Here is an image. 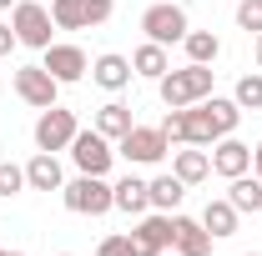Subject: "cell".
I'll use <instances>...</instances> for the list:
<instances>
[{
	"label": "cell",
	"instance_id": "cell-31",
	"mask_svg": "<svg viewBox=\"0 0 262 256\" xmlns=\"http://www.w3.org/2000/svg\"><path fill=\"white\" fill-rule=\"evenodd\" d=\"M252 176H262V141L252 146Z\"/></svg>",
	"mask_w": 262,
	"mask_h": 256
},
{
	"label": "cell",
	"instance_id": "cell-34",
	"mask_svg": "<svg viewBox=\"0 0 262 256\" xmlns=\"http://www.w3.org/2000/svg\"><path fill=\"white\" fill-rule=\"evenodd\" d=\"M0 256H26V251H0Z\"/></svg>",
	"mask_w": 262,
	"mask_h": 256
},
{
	"label": "cell",
	"instance_id": "cell-32",
	"mask_svg": "<svg viewBox=\"0 0 262 256\" xmlns=\"http://www.w3.org/2000/svg\"><path fill=\"white\" fill-rule=\"evenodd\" d=\"M257 70H262V35H257Z\"/></svg>",
	"mask_w": 262,
	"mask_h": 256
},
{
	"label": "cell",
	"instance_id": "cell-6",
	"mask_svg": "<svg viewBox=\"0 0 262 256\" xmlns=\"http://www.w3.org/2000/svg\"><path fill=\"white\" fill-rule=\"evenodd\" d=\"M116 156H126L131 166H162L171 156V141H166L162 126H131L121 141H116Z\"/></svg>",
	"mask_w": 262,
	"mask_h": 256
},
{
	"label": "cell",
	"instance_id": "cell-33",
	"mask_svg": "<svg viewBox=\"0 0 262 256\" xmlns=\"http://www.w3.org/2000/svg\"><path fill=\"white\" fill-rule=\"evenodd\" d=\"M0 10H15V0H0Z\"/></svg>",
	"mask_w": 262,
	"mask_h": 256
},
{
	"label": "cell",
	"instance_id": "cell-17",
	"mask_svg": "<svg viewBox=\"0 0 262 256\" xmlns=\"http://www.w3.org/2000/svg\"><path fill=\"white\" fill-rule=\"evenodd\" d=\"M26 186L31 191H61L66 186V171H61V161H56V151H35L26 161Z\"/></svg>",
	"mask_w": 262,
	"mask_h": 256
},
{
	"label": "cell",
	"instance_id": "cell-24",
	"mask_svg": "<svg viewBox=\"0 0 262 256\" xmlns=\"http://www.w3.org/2000/svg\"><path fill=\"white\" fill-rule=\"evenodd\" d=\"M182 50H187V61L212 65L217 56H222V40H217L212 31H187V35H182Z\"/></svg>",
	"mask_w": 262,
	"mask_h": 256
},
{
	"label": "cell",
	"instance_id": "cell-16",
	"mask_svg": "<svg viewBox=\"0 0 262 256\" xmlns=\"http://www.w3.org/2000/svg\"><path fill=\"white\" fill-rule=\"evenodd\" d=\"M171 221H177V241H171L177 256H212V231L196 221V216H182V211H177Z\"/></svg>",
	"mask_w": 262,
	"mask_h": 256
},
{
	"label": "cell",
	"instance_id": "cell-14",
	"mask_svg": "<svg viewBox=\"0 0 262 256\" xmlns=\"http://www.w3.org/2000/svg\"><path fill=\"white\" fill-rule=\"evenodd\" d=\"M131 75H136V70H131V56L106 50V56H96V61H91V81H96L101 91H111V96H116V91H126Z\"/></svg>",
	"mask_w": 262,
	"mask_h": 256
},
{
	"label": "cell",
	"instance_id": "cell-26",
	"mask_svg": "<svg viewBox=\"0 0 262 256\" xmlns=\"http://www.w3.org/2000/svg\"><path fill=\"white\" fill-rule=\"evenodd\" d=\"M26 191V166H15V161H0V196L10 201V196Z\"/></svg>",
	"mask_w": 262,
	"mask_h": 256
},
{
	"label": "cell",
	"instance_id": "cell-27",
	"mask_svg": "<svg viewBox=\"0 0 262 256\" xmlns=\"http://www.w3.org/2000/svg\"><path fill=\"white\" fill-rule=\"evenodd\" d=\"M237 31L262 35V0H242V5H237Z\"/></svg>",
	"mask_w": 262,
	"mask_h": 256
},
{
	"label": "cell",
	"instance_id": "cell-15",
	"mask_svg": "<svg viewBox=\"0 0 262 256\" xmlns=\"http://www.w3.org/2000/svg\"><path fill=\"white\" fill-rule=\"evenodd\" d=\"M111 206H116L121 216H146V211H151V191H146V181H141V176H121V181H111Z\"/></svg>",
	"mask_w": 262,
	"mask_h": 256
},
{
	"label": "cell",
	"instance_id": "cell-35",
	"mask_svg": "<svg viewBox=\"0 0 262 256\" xmlns=\"http://www.w3.org/2000/svg\"><path fill=\"white\" fill-rule=\"evenodd\" d=\"M242 256H262V251H242Z\"/></svg>",
	"mask_w": 262,
	"mask_h": 256
},
{
	"label": "cell",
	"instance_id": "cell-21",
	"mask_svg": "<svg viewBox=\"0 0 262 256\" xmlns=\"http://www.w3.org/2000/svg\"><path fill=\"white\" fill-rule=\"evenodd\" d=\"M146 191H151V211L177 216V206H182V196H187V181H177L171 171H162V176H151V181H146Z\"/></svg>",
	"mask_w": 262,
	"mask_h": 256
},
{
	"label": "cell",
	"instance_id": "cell-19",
	"mask_svg": "<svg viewBox=\"0 0 262 256\" xmlns=\"http://www.w3.org/2000/svg\"><path fill=\"white\" fill-rule=\"evenodd\" d=\"M131 70H136V75H146V81H162L166 70H171L166 45H157V40H141V45L131 50Z\"/></svg>",
	"mask_w": 262,
	"mask_h": 256
},
{
	"label": "cell",
	"instance_id": "cell-10",
	"mask_svg": "<svg viewBox=\"0 0 262 256\" xmlns=\"http://www.w3.org/2000/svg\"><path fill=\"white\" fill-rule=\"evenodd\" d=\"M141 31H146V40H157V45H182V35L192 31V25H187V10L182 5L162 0V5H146Z\"/></svg>",
	"mask_w": 262,
	"mask_h": 256
},
{
	"label": "cell",
	"instance_id": "cell-29",
	"mask_svg": "<svg viewBox=\"0 0 262 256\" xmlns=\"http://www.w3.org/2000/svg\"><path fill=\"white\" fill-rule=\"evenodd\" d=\"M96 256H131V236H121V231H116V236H106V241L96 246Z\"/></svg>",
	"mask_w": 262,
	"mask_h": 256
},
{
	"label": "cell",
	"instance_id": "cell-28",
	"mask_svg": "<svg viewBox=\"0 0 262 256\" xmlns=\"http://www.w3.org/2000/svg\"><path fill=\"white\" fill-rule=\"evenodd\" d=\"M162 131H166V141L182 146V141H187V116H182V111H166V116H162Z\"/></svg>",
	"mask_w": 262,
	"mask_h": 256
},
{
	"label": "cell",
	"instance_id": "cell-9",
	"mask_svg": "<svg viewBox=\"0 0 262 256\" xmlns=\"http://www.w3.org/2000/svg\"><path fill=\"white\" fill-rule=\"evenodd\" d=\"M71 161H76L81 176H106L111 161H116V141H106L96 126H91V131H76V141H71Z\"/></svg>",
	"mask_w": 262,
	"mask_h": 256
},
{
	"label": "cell",
	"instance_id": "cell-13",
	"mask_svg": "<svg viewBox=\"0 0 262 256\" xmlns=\"http://www.w3.org/2000/svg\"><path fill=\"white\" fill-rule=\"evenodd\" d=\"M212 171L217 176H247L252 171V146L247 141H237V136H222V141H212Z\"/></svg>",
	"mask_w": 262,
	"mask_h": 256
},
{
	"label": "cell",
	"instance_id": "cell-20",
	"mask_svg": "<svg viewBox=\"0 0 262 256\" xmlns=\"http://www.w3.org/2000/svg\"><path fill=\"white\" fill-rule=\"evenodd\" d=\"M237 216H242V211L232 206L227 196H217V201H207V206H202V216H196V221L212 231V241H222V236H232V231H237Z\"/></svg>",
	"mask_w": 262,
	"mask_h": 256
},
{
	"label": "cell",
	"instance_id": "cell-8",
	"mask_svg": "<svg viewBox=\"0 0 262 256\" xmlns=\"http://www.w3.org/2000/svg\"><path fill=\"white\" fill-rule=\"evenodd\" d=\"M76 111H66L61 100L56 106H46L40 116H35V151H71V141H76Z\"/></svg>",
	"mask_w": 262,
	"mask_h": 256
},
{
	"label": "cell",
	"instance_id": "cell-11",
	"mask_svg": "<svg viewBox=\"0 0 262 256\" xmlns=\"http://www.w3.org/2000/svg\"><path fill=\"white\" fill-rule=\"evenodd\" d=\"M40 65H46L61 86H76V81L91 70V56H86L81 45H71V40H51V45L40 50Z\"/></svg>",
	"mask_w": 262,
	"mask_h": 256
},
{
	"label": "cell",
	"instance_id": "cell-2",
	"mask_svg": "<svg viewBox=\"0 0 262 256\" xmlns=\"http://www.w3.org/2000/svg\"><path fill=\"white\" fill-rule=\"evenodd\" d=\"M212 81H217V70H212V65L187 61L182 70H166L162 81H157V96H162L166 111H182V106H196V100L212 96Z\"/></svg>",
	"mask_w": 262,
	"mask_h": 256
},
{
	"label": "cell",
	"instance_id": "cell-18",
	"mask_svg": "<svg viewBox=\"0 0 262 256\" xmlns=\"http://www.w3.org/2000/svg\"><path fill=\"white\" fill-rule=\"evenodd\" d=\"M171 176L187 181V186L207 181V176H212V156H207V146H182V151H171Z\"/></svg>",
	"mask_w": 262,
	"mask_h": 256
},
{
	"label": "cell",
	"instance_id": "cell-7",
	"mask_svg": "<svg viewBox=\"0 0 262 256\" xmlns=\"http://www.w3.org/2000/svg\"><path fill=\"white\" fill-rule=\"evenodd\" d=\"M51 5H40V0H15V10H10V31L20 45H31V50H46L51 45Z\"/></svg>",
	"mask_w": 262,
	"mask_h": 256
},
{
	"label": "cell",
	"instance_id": "cell-22",
	"mask_svg": "<svg viewBox=\"0 0 262 256\" xmlns=\"http://www.w3.org/2000/svg\"><path fill=\"white\" fill-rule=\"evenodd\" d=\"M131 126H136V121H131V106H121V100H106V106L96 111V131L106 136V141H121Z\"/></svg>",
	"mask_w": 262,
	"mask_h": 256
},
{
	"label": "cell",
	"instance_id": "cell-4",
	"mask_svg": "<svg viewBox=\"0 0 262 256\" xmlns=\"http://www.w3.org/2000/svg\"><path fill=\"white\" fill-rule=\"evenodd\" d=\"M116 15V0H51L56 31H96Z\"/></svg>",
	"mask_w": 262,
	"mask_h": 256
},
{
	"label": "cell",
	"instance_id": "cell-23",
	"mask_svg": "<svg viewBox=\"0 0 262 256\" xmlns=\"http://www.w3.org/2000/svg\"><path fill=\"white\" fill-rule=\"evenodd\" d=\"M227 201L237 206V211H262V176H232L227 181Z\"/></svg>",
	"mask_w": 262,
	"mask_h": 256
},
{
	"label": "cell",
	"instance_id": "cell-12",
	"mask_svg": "<svg viewBox=\"0 0 262 256\" xmlns=\"http://www.w3.org/2000/svg\"><path fill=\"white\" fill-rule=\"evenodd\" d=\"M15 96L35 106V111H46V106H56L61 100V81L46 70V65H20L15 70Z\"/></svg>",
	"mask_w": 262,
	"mask_h": 256
},
{
	"label": "cell",
	"instance_id": "cell-30",
	"mask_svg": "<svg viewBox=\"0 0 262 256\" xmlns=\"http://www.w3.org/2000/svg\"><path fill=\"white\" fill-rule=\"evenodd\" d=\"M15 45H20V40H15V31H10V25H5V20H0V56H10V50H15Z\"/></svg>",
	"mask_w": 262,
	"mask_h": 256
},
{
	"label": "cell",
	"instance_id": "cell-25",
	"mask_svg": "<svg viewBox=\"0 0 262 256\" xmlns=\"http://www.w3.org/2000/svg\"><path fill=\"white\" fill-rule=\"evenodd\" d=\"M232 100H237L242 111H262V70L242 75V81H237V91H232Z\"/></svg>",
	"mask_w": 262,
	"mask_h": 256
},
{
	"label": "cell",
	"instance_id": "cell-3",
	"mask_svg": "<svg viewBox=\"0 0 262 256\" xmlns=\"http://www.w3.org/2000/svg\"><path fill=\"white\" fill-rule=\"evenodd\" d=\"M61 201H66V211H76V216H106V211H116L106 176H76V181H66Z\"/></svg>",
	"mask_w": 262,
	"mask_h": 256
},
{
	"label": "cell",
	"instance_id": "cell-5",
	"mask_svg": "<svg viewBox=\"0 0 262 256\" xmlns=\"http://www.w3.org/2000/svg\"><path fill=\"white\" fill-rule=\"evenodd\" d=\"M126 236H131V256H166L177 241V221L166 211H146V216H136Z\"/></svg>",
	"mask_w": 262,
	"mask_h": 256
},
{
	"label": "cell",
	"instance_id": "cell-1",
	"mask_svg": "<svg viewBox=\"0 0 262 256\" xmlns=\"http://www.w3.org/2000/svg\"><path fill=\"white\" fill-rule=\"evenodd\" d=\"M182 116H187V141L182 146H212L222 136H237L242 106L227 100V96H207V100H196V106H182Z\"/></svg>",
	"mask_w": 262,
	"mask_h": 256
}]
</instances>
